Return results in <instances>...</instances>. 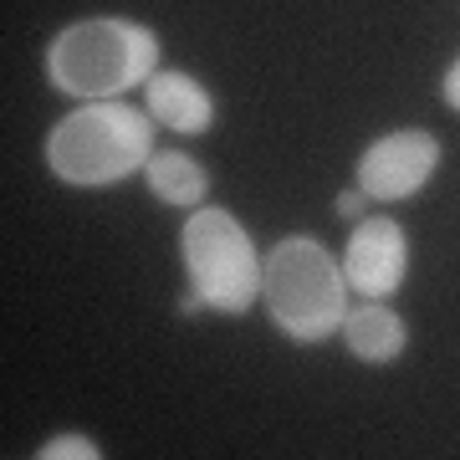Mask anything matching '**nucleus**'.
Listing matches in <instances>:
<instances>
[{"label":"nucleus","mask_w":460,"mask_h":460,"mask_svg":"<svg viewBox=\"0 0 460 460\" xmlns=\"http://www.w3.org/2000/svg\"><path fill=\"white\" fill-rule=\"evenodd\" d=\"M338 338H343V348L358 363H368V368H389V363L404 358V348H410L404 317H399L389 302H378V296H358V302L348 307Z\"/></svg>","instance_id":"nucleus-8"},{"label":"nucleus","mask_w":460,"mask_h":460,"mask_svg":"<svg viewBox=\"0 0 460 460\" xmlns=\"http://www.w3.org/2000/svg\"><path fill=\"white\" fill-rule=\"evenodd\" d=\"M159 72V36L128 16H87L51 36L47 77L57 93L77 102L128 98Z\"/></svg>","instance_id":"nucleus-1"},{"label":"nucleus","mask_w":460,"mask_h":460,"mask_svg":"<svg viewBox=\"0 0 460 460\" xmlns=\"http://www.w3.org/2000/svg\"><path fill=\"white\" fill-rule=\"evenodd\" d=\"M154 118L123 98L77 102L47 133V169L72 190H108L144 174L154 159Z\"/></svg>","instance_id":"nucleus-3"},{"label":"nucleus","mask_w":460,"mask_h":460,"mask_svg":"<svg viewBox=\"0 0 460 460\" xmlns=\"http://www.w3.org/2000/svg\"><path fill=\"white\" fill-rule=\"evenodd\" d=\"M440 159H445V148L429 128L378 133L374 144L358 154V164H353V184L374 205H399V199H414L440 174Z\"/></svg>","instance_id":"nucleus-5"},{"label":"nucleus","mask_w":460,"mask_h":460,"mask_svg":"<svg viewBox=\"0 0 460 460\" xmlns=\"http://www.w3.org/2000/svg\"><path fill=\"white\" fill-rule=\"evenodd\" d=\"M261 307L287 343L313 348L338 338L353 307V287L343 261L317 235H281L261 266Z\"/></svg>","instance_id":"nucleus-2"},{"label":"nucleus","mask_w":460,"mask_h":460,"mask_svg":"<svg viewBox=\"0 0 460 460\" xmlns=\"http://www.w3.org/2000/svg\"><path fill=\"white\" fill-rule=\"evenodd\" d=\"M363 205H374V199L363 195L358 184L353 190H338V199H332V210L343 215V220H363Z\"/></svg>","instance_id":"nucleus-11"},{"label":"nucleus","mask_w":460,"mask_h":460,"mask_svg":"<svg viewBox=\"0 0 460 460\" xmlns=\"http://www.w3.org/2000/svg\"><path fill=\"white\" fill-rule=\"evenodd\" d=\"M98 440L93 435H51L41 450H36V460H98Z\"/></svg>","instance_id":"nucleus-10"},{"label":"nucleus","mask_w":460,"mask_h":460,"mask_svg":"<svg viewBox=\"0 0 460 460\" xmlns=\"http://www.w3.org/2000/svg\"><path fill=\"white\" fill-rule=\"evenodd\" d=\"M180 261L190 292L205 296V307L220 317H246L261 302V266L251 230L220 205H199L180 226Z\"/></svg>","instance_id":"nucleus-4"},{"label":"nucleus","mask_w":460,"mask_h":460,"mask_svg":"<svg viewBox=\"0 0 460 460\" xmlns=\"http://www.w3.org/2000/svg\"><path fill=\"white\" fill-rule=\"evenodd\" d=\"M144 184L148 195L169 205V210H199L205 199H210V174L199 164L195 154H184V148H154V159L144 164Z\"/></svg>","instance_id":"nucleus-9"},{"label":"nucleus","mask_w":460,"mask_h":460,"mask_svg":"<svg viewBox=\"0 0 460 460\" xmlns=\"http://www.w3.org/2000/svg\"><path fill=\"white\" fill-rule=\"evenodd\" d=\"M144 113L159 128L180 133V138H205L215 128V93L199 83L195 72L180 66H159L144 83Z\"/></svg>","instance_id":"nucleus-7"},{"label":"nucleus","mask_w":460,"mask_h":460,"mask_svg":"<svg viewBox=\"0 0 460 460\" xmlns=\"http://www.w3.org/2000/svg\"><path fill=\"white\" fill-rule=\"evenodd\" d=\"M343 277L353 287V296H389L404 287L410 277V235L394 215H363L353 220V235L343 246Z\"/></svg>","instance_id":"nucleus-6"},{"label":"nucleus","mask_w":460,"mask_h":460,"mask_svg":"<svg viewBox=\"0 0 460 460\" xmlns=\"http://www.w3.org/2000/svg\"><path fill=\"white\" fill-rule=\"evenodd\" d=\"M440 98H445V108L450 113H460V57L450 66H445V77H440Z\"/></svg>","instance_id":"nucleus-12"}]
</instances>
